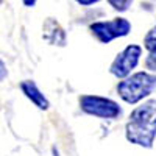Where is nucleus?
Masks as SVG:
<instances>
[{
	"instance_id": "nucleus-10",
	"label": "nucleus",
	"mask_w": 156,
	"mask_h": 156,
	"mask_svg": "<svg viewBox=\"0 0 156 156\" xmlns=\"http://www.w3.org/2000/svg\"><path fill=\"white\" fill-rule=\"evenodd\" d=\"M6 76H8V69H6V64L3 62V59H2V58H0V81H3Z\"/></svg>"
},
{
	"instance_id": "nucleus-12",
	"label": "nucleus",
	"mask_w": 156,
	"mask_h": 156,
	"mask_svg": "<svg viewBox=\"0 0 156 156\" xmlns=\"http://www.w3.org/2000/svg\"><path fill=\"white\" fill-rule=\"evenodd\" d=\"M22 2H23V5H25V6L31 8V6H34V5H36L37 0H22Z\"/></svg>"
},
{
	"instance_id": "nucleus-3",
	"label": "nucleus",
	"mask_w": 156,
	"mask_h": 156,
	"mask_svg": "<svg viewBox=\"0 0 156 156\" xmlns=\"http://www.w3.org/2000/svg\"><path fill=\"white\" fill-rule=\"evenodd\" d=\"M80 108L89 115L98 117L105 120H114L122 115V108L119 103L100 95H81L80 97Z\"/></svg>"
},
{
	"instance_id": "nucleus-13",
	"label": "nucleus",
	"mask_w": 156,
	"mask_h": 156,
	"mask_svg": "<svg viewBox=\"0 0 156 156\" xmlns=\"http://www.w3.org/2000/svg\"><path fill=\"white\" fill-rule=\"evenodd\" d=\"M2 2H3V0H0V5H2Z\"/></svg>"
},
{
	"instance_id": "nucleus-5",
	"label": "nucleus",
	"mask_w": 156,
	"mask_h": 156,
	"mask_svg": "<svg viewBox=\"0 0 156 156\" xmlns=\"http://www.w3.org/2000/svg\"><path fill=\"white\" fill-rule=\"evenodd\" d=\"M140 56H142V47L137 44H129L111 62L109 66L111 75H114L115 78H120V80L131 75V72L137 67Z\"/></svg>"
},
{
	"instance_id": "nucleus-8",
	"label": "nucleus",
	"mask_w": 156,
	"mask_h": 156,
	"mask_svg": "<svg viewBox=\"0 0 156 156\" xmlns=\"http://www.w3.org/2000/svg\"><path fill=\"white\" fill-rule=\"evenodd\" d=\"M144 47L147 50L145 58V67L150 72L156 73V23L148 30V33L144 37Z\"/></svg>"
},
{
	"instance_id": "nucleus-9",
	"label": "nucleus",
	"mask_w": 156,
	"mask_h": 156,
	"mask_svg": "<svg viewBox=\"0 0 156 156\" xmlns=\"http://www.w3.org/2000/svg\"><path fill=\"white\" fill-rule=\"evenodd\" d=\"M108 3H109L115 11L123 12V11H126L129 6H131L133 0H108Z\"/></svg>"
},
{
	"instance_id": "nucleus-6",
	"label": "nucleus",
	"mask_w": 156,
	"mask_h": 156,
	"mask_svg": "<svg viewBox=\"0 0 156 156\" xmlns=\"http://www.w3.org/2000/svg\"><path fill=\"white\" fill-rule=\"evenodd\" d=\"M42 39L50 45L64 47L67 44L66 31H64V28L59 25V22L53 17L45 19V22L42 25Z\"/></svg>"
},
{
	"instance_id": "nucleus-11",
	"label": "nucleus",
	"mask_w": 156,
	"mask_h": 156,
	"mask_svg": "<svg viewBox=\"0 0 156 156\" xmlns=\"http://www.w3.org/2000/svg\"><path fill=\"white\" fill-rule=\"evenodd\" d=\"M75 2H76L78 5H81V6H90V5L98 3L100 0H75Z\"/></svg>"
},
{
	"instance_id": "nucleus-1",
	"label": "nucleus",
	"mask_w": 156,
	"mask_h": 156,
	"mask_svg": "<svg viewBox=\"0 0 156 156\" xmlns=\"http://www.w3.org/2000/svg\"><path fill=\"white\" fill-rule=\"evenodd\" d=\"M126 140L134 145L151 148L156 139V100H147L134 108L125 125Z\"/></svg>"
},
{
	"instance_id": "nucleus-4",
	"label": "nucleus",
	"mask_w": 156,
	"mask_h": 156,
	"mask_svg": "<svg viewBox=\"0 0 156 156\" xmlns=\"http://www.w3.org/2000/svg\"><path fill=\"white\" fill-rule=\"evenodd\" d=\"M89 30L101 44H109L117 37H123L131 31V23L125 17H115L112 20H100L89 25Z\"/></svg>"
},
{
	"instance_id": "nucleus-7",
	"label": "nucleus",
	"mask_w": 156,
	"mask_h": 156,
	"mask_svg": "<svg viewBox=\"0 0 156 156\" xmlns=\"http://www.w3.org/2000/svg\"><path fill=\"white\" fill-rule=\"evenodd\" d=\"M20 90H22V94L27 97L33 105L37 108V109H48L50 106V103L47 100V97L41 92V89L37 87V84L33 81V80H25L20 83Z\"/></svg>"
},
{
	"instance_id": "nucleus-2",
	"label": "nucleus",
	"mask_w": 156,
	"mask_h": 156,
	"mask_svg": "<svg viewBox=\"0 0 156 156\" xmlns=\"http://www.w3.org/2000/svg\"><path fill=\"white\" fill-rule=\"evenodd\" d=\"M154 89H156L154 73L136 72L133 75H128L117 84V94L128 105H136L144 98L150 97Z\"/></svg>"
}]
</instances>
